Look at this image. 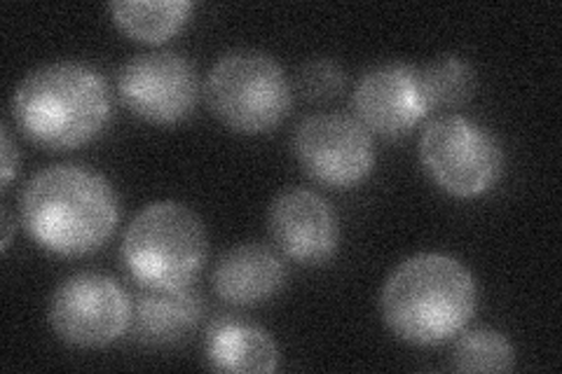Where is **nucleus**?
<instances>
[{"instance_id": "f257e3e1", "label": "nucleus", "mask_w": 562, "mask_h": 374, "mask_svg": "<svg viewBox=\"0 0 562 374\" xmlns=\"http://www.w3.org/2000/svg\"><path fill=\"white\" fill-rule=\"evenodd\" d=\"M22 223L29 237L52 256H92L115 235L120 197L109 178L92 169L47 167L22 192Z\"/></svg>"}, {"instance_id": "f03ea898", "label": "nucleus", "mask_w": 562, "mask_h": 374, "mask_svg": "<svg viewBox=\"0 0 562 374\" xmlns=\"http://www.w3.org/2000/svg\"><path fill=\"white\" fill-rule=\"evenodd\" d=\"M479 307L471 270L446 253H417L386 276L380 311L396 340L441 347L467 330Z\"/></svg>"}, {"instance_id": "7ed1b4c3", "label": "nucleus", "mask_w": 562, "mask_h": 374, "mask_svg": "<svg viewBox=\"0 0 562 374\" xmlns=\"http://www.w3.org/2000/svg\"><path fill=\"white\" fill-rule=\"evenodd\" d=\"M12 117L31 144L66 152L97 140L113 117L111 89L80 61L45 64L14 89Z\"/></svg>"}, {"instance_id": "20e7f679", "label": "nucleus", "mask_w": 562, "mask_h": 374, "mask_svg": "<svg viewBox=\"0 0 562 374\" xmlns=\"http://www.w3.org/2000/svg\"><path fill=\"white\" fill-rule=\"evenodd\" d=\"M209 256L202 218L181 202L140 208L122 239V262L140 288H183L198 279Z\"/></svg>"}, {"instance_id": "39448f33", "label": "nucleus", "mask_w": 562, "mask_h": 374, "mask_svg": "<svg viewBox=\"0 0 562 374\" xmlns=\"http://www.w3.org/2000/svg\"><path fill=\"white\" fill-rule=\"evenodd\" d=\"M204 94L209 111L235 134L260 136L286 120L293 87L284 68L260 49H235L211 66Z\"/></svg>"}, {"instance_id": "423d86ee", "label": "nucleus", "mask_w": 562, "mask_h": 374, "mask_svg": "<svg viewBox=\"0 0 562 374\" xmlns=\"http://www.w3.org/2000/svg\"><path fill=\"white\" fill-rule=\"evenodd\" d=\"M419 162L450 197L479 200L499 183L504 150L483 124L464 115H441L419 136Z\"/></svg>"}, {"instance_id": "0eeeda50", "label": "nucleus", "mask_w": 562, "mask_h": 374, "mask_svg": "<svg viewBox=\"0 0 562 374\" xmlns=\"http://www.w3.org/2000/svg\"><path fill=\"white\" fill-rule=\"evenodd\" d=\"M47 318L61 342L101 349L132 328V299L113 276L80 272L52 293Z\"/></svg>"}, {"instance_id": "6e6552de", "label": "nucleus", "mask_w": 562, "mask_h": 374, "mask_svg": "<svg viewBox=\"0 0 562 374\" xmlns=\"http://www.w3.org/2000/svg\"><path fill=\"white\" fill-rule=\"evenodd\" d=\"M291 150L312 181L330 190L357 188L375 169L373 136L347 115L305 117L293 132Z\"/></svg>"}, {"instance_id": "1a4fd4ad", "label": "nucleus", "mask_w": 562, "mask_h": 374, "mask_svg": "<svg viewBox=\"0 0 562 374\" xmlns=\"http://www.w3.org/2000/svg\"><path fill=\"white\" fill-rule=\"evenodd\" d=\"M117 94L138 120L171 127L195 113L200 78L186 57L173 52H150L120 68Z\"/></svg>"}, {"instance_id": "9d476101", "label": "nucleus", "mask_w": 562, "mask_h": 374, "mask_svg": "<svg viewBox=\"0 0 562 374\" xmlns=\"http://www.w3.org/2000/svg\"><path fill=\"white\" fill-rule=\"evenodd\" d=\"M355 120L368 134L401 138L411 134L431 111L419 68L382 64L368 70L351 94Z\"/></svg>"}, {"instance_id": "9b49d317", "label": "nucleus", "mask_w": 562, "mask_h": 374, "mask_svg": "<svg viewBox=\"0 0 562 374\" xmlns=\"http://www.w3.org/2000/svg\"><path fill=\"white\" fill-rule=\"evenodd\" d=\"M268 223L279 251L297 264H326L340 248L336 211L312 190L293 188L281 192L270 206Z\"/></svg>"}, {"instance_id": "f8f14e48", "label": "nucleus", "mask_w": 562, "mask_h": 374, "mask_svg": "<svg viewBox=\"0 0 562 374\" xmlns=\"http://www.w3.org/2000/svg\"><path fill=\"white\" fill-rule=\"evenodd\" d=\"M286 281V264L262 243H239L227 251L211 274L216 295L235 307H258L272 299Z\"/></svg>"}, {"instance_id": "ddd939ff", "label": "nucleus", "mask_w": 562, "mask_h": 374, "mask_svg": "<svg viewBox=\"0 0 562 374\" xmlns=\"http://www.w3.org/2000/svg\"><path fill=\"white\" fill-rule=\"evenodd\" d=\"M202 318V299L190 286L140 288L132 305V330L138 342L169 347L186 340Z\"/></svg>"}, {"instance_id": "4468645a", "label": "nucleus", "mask_w": 562, "mask_h": 374, "mask_svg": "<svg viewBox=\"0 0 562 374\" xmlns=\"http://www.w3.org/2000/svg\"><path fill=\"white\" fill-rule=\"evenodd\" d=\"M206 361L218 372L270 374L279 367V347L260 326L223 318L209 328Z\"/></svg>"}, {"instance_id": "2eb2a0df", "label": "nucleus", "mask_w": 562, "mask_h": 374, "mask_svg": "<svg viewBox=\"0 0 562 374\" xmlns=\"http://www.w3.org/2000/svg\"><path fill=\"white\" fill-rule=\"evenodd\" d=\"M109 12L115 26L130 38L162 45L186 29L195 5L188 0H127L109 5Z\"/></svg>"}, {"instance_id": "dca6fc26", "label": "nucleus", "mask_w": 562, "mask_h": 374, "mask_svg": "<svg viewBox=\"0 0 562 374\" xmlns=\"http://www.w3.org/2000/svg\"><path fill=\"white\" fill-rule=\"evenodd\" d=\"M516 367V349L499 330L476 328L462 330L450 353L454 372H512Z\"/></svg>"}, {"instance_id": "f3484780", "label": "nucleus", "mask_w": 562, "mask_h": 374, "mask_svg": "<svg viewBox=\"0 0 562 374\" xmlns=\"http://www.w3.org/2000/svg\"><path fill=\"white\" fill-rule=\"evenodd\" d=\"M419 78L429 111L460 109L476 92V70L454 55H443L419 68Z\"/></svg>"}, {"instance_id": "a211bd4d", "label": "nucleus", "mask_w": 562, "mask_h": 374, "mask_svg": "<svg viewBox=\"0 0 562 374\" xmlns=\"http://www.w3.org/2000/svg\"><path fill=\"white\" fill-rule=\"evenodd\" d=\"M345 82L347 78H345L342 66L324 57L307 61L301 70H297V78H295L297 92H301L303 99L314 103H324L340 97Z\"/></svg>"}, {"instance_id": "6ab92c4d", "label": "nucleus", "mask_w": 562, "mask_h": 374, "mask_svg": "<svg viewBox=\"0 0 562 374\" xmlns=\"http://www.w3.org/2000/svg\"><path fill=\"white\" fill-rule=\"evenodd\" d=\"M16 169H20V150L14 148V140L10 136V129L3 127V178H0V183H3V190L10 188Z\"/></svg>"}, {"instance_id": "aec40b11", "label": "nucleus", "mask_w": 562, "mask_h": 374, "mask_svg": "<svg viewBox=\"0 0 562 374\" xmlns=\"http://www.w3.org/2000/svg\"><path fill=\"white\" fill-rule=\"evenodd\" d=\"M3 213V243H0V251L8 253L10 251V243H12V231H14V220H12V213L8 206L0 208Z\"/></svg>"}]
</instances>
